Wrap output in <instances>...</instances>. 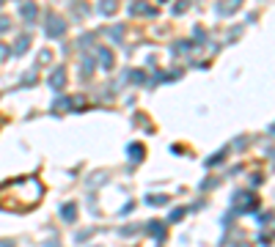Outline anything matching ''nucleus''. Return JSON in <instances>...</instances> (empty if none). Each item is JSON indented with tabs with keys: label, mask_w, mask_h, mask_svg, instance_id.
<instances>
[{
	"label": "nucleus",
	"mask_w": 275,
	"mask_h": 247,
	"mask_svg": "<svg viewBox=\"0 0 275 247\" xmlns=\"http://www.w3.org/2000/svg\"><path fill=\"white\" fill-rule=\"evenodd\" d=\"M42 198V184L33 176L11 179L0 187V206L9 212H31Z\"/></svg>",
	"instance_id": "obj_1"
}]
</instances>
